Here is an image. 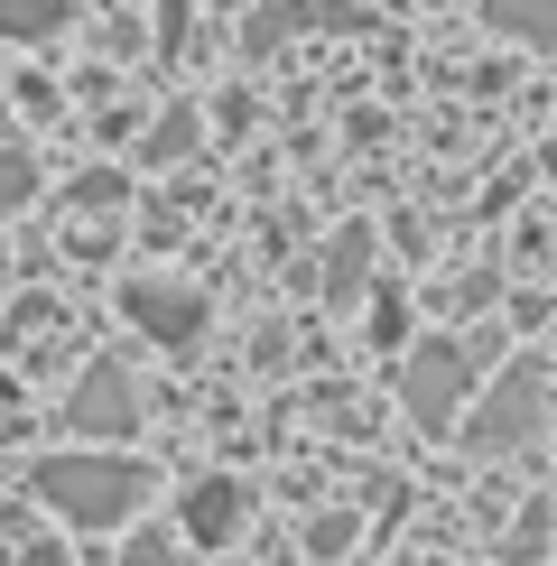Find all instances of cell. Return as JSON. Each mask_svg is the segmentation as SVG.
Returning a JSON list of instances; mask_svg holds the SVG:
<instances>
[{"label": "cell", "mask_w": 557, "mask_h": 566, "mask_svg": "<svg viewBox=\"0 0 557 566\" xmlns=\"http://www.w3.org/2000/svg\"><path fill=\"white\" fill-rule=\"evenodd\" d=\"M29 196H38V158L29 149H0V214H19Z\"/></svg>", "instance_id": "5bb4252c"}, {"label": "cell", "mask_w": 557, "mask_h": 566, "mask_svg": "<svg viewBox=\"0 0 557 566\" xmlns=\"http://www.w3.org/2000/svg\"><path fill=\"white\" fill-rule=\"evenodd\" d=\"M29 492L46 511H56L65 530H112V521H130L139 502H149V464H130V455H46L29 464Z\"/></svg>", "instance_id": "6da1fadb"}, {"label": "cell", "mask_w": 557, "mask_h": 566, "mask_svg": "<svg viewBox=\"0 0 557 566\" xmlns=\"http://www.w3.org/2000/svg\"><path fill=\"white\" fill-rule=\"evenodd\" d=\"M158 29H168V46H186V0H158Z\"/></svg>", "instance_id": "e0dca14e"}, {"label": "cell", "mask_w": 557, "mask_h": 566, "mask_svg": "<svg viewBox=\"0 0 557 566\" xmlns=\"http://www.w3.org/2000/svg\"><path fill=\"white\" fill-rule=\"evenodd\" d=\"M122 566H177V538H158V530H149V538H130Z\"/></svg>", "instance_id": "2e32d148"}, {"label": "cell", "mask_w": 557, "mask_h": 566, "mask_svg": "<svg viewBox=\"0 0 557 566\" xmlns=\"http://www.w3.org/2000/svg\"><path fill=\"white\" fill-rule=\"evenodd\" d=\"M297 29H316V0H270V10L242 29V46H251V56H278Z\"/></svg>", "instance_id": "9c48e42d"}, {"label": "cell", "mask_w": 557, "mask_h": 566, "mask_svg": "<svg viewBox=\"0 0 557 566\" xmlns=\"http://www.w3.org/2000/svg\"><path fill=\"white\" fill-rule=\"evenodd\" d=\"M362 289H371V223H344L335 242H325L316 297H325V306H362Z\"/></svg>", "instance_id": "52a82bcc"}, {"label": "cell", "mask_w": 557, "mask_h": 566, "mask_svg": "<svg viewBox=\"0 0 557 566\" xmlns=\"http://www.w3.org/2000/svg\"><path fill=\"white\" fill-rule=\"evenodd\" d=\"M270 566H297V557H270Z\"/></svg>", "instance_id": "d6986e66"}, {"label": "cell", "mask_w": 557, "mask_h": 566, "mask_svg": "<svg viewBox=\"0 0 557 566\" xmlns=\"http://www.w3.org/2000/svg\"><path fill=\"white\" fill-rule=\"evenodd\" d=\"M19 566H65V548H29V557H19Z\"/></svg>", "instance_id": "ac0fdd59"}, {"label": "cell", "mask_w": 557, "mask_h": 566, "mask_svg": "<svg viewBox=\"0 0 557 566\" xmlns=\"http://www.w3.org/2000/svg\"><path fill=\"white\" fill-rule=\"evenodd\" d=\"M196 139H204V122H196V112H158V130H149V168H177V158L196 149Z\"/></svg>", "instance_id": "7c38bea8"}, {"label": "cell", "mask_w": 557, "mask_h": 566, "mask_svg": "<svg viewBox=\"0 0 557 566\" xmlns=\"http://www.w3.org/2000/svg\"><path fill=\"white\" fill-rule=\"evenodd\" d=\"M362 297H371V335L390 344V335H400V325H409V306H400V289H362Z\"/></svg>", "instance_id": "9a60e30c"}, {"label": "cell", "mask_w": 557, "mask_h": 566, "mask_svg": "<svg viewBox=\"0 0 557 566\" xmlns=\"http://www.w3.org/2000/svg\"><path fill=\"white\" fill-rule=\"evenodd\" d=\"M483 19H493V38L557 56V0H483Z\"/></svg>", "instance_id": "ba28073f"}, {"label": "cell", "mask_w": 557, "mask_h": 566, "mask_svg": "<svg viewBox=\"0 0 557 566\" xmlns=\"http://www.w3.org/2000/svg\"><path fill=\"white\" fill-rule=\"evenodd\" d=\"M65 29V0H0V38L10 46H46Z\"/></svg>", "instance_id": "30bf717a"}, {"label": "cell", "mask_w": 557, "mask_h": 566, "mask_svg": "<svg viewBox=\"0 0 557 566\" xmlns=\"http://www.w3.org/2000/svg\"><path fill=\"white\" fill-rule=\"evenodd\" d=\"M493 353V335H464V344H418L409 371H400V409L418 418L428 437H446V418L464 409V390H474V363Z\"/></svg>", "instance_id": "3957f363"}, {"label": "cell", "mask_w": 557, "mask_h": 566, "mask_svg": "<svg viewBox=\"0 0 557 566\" xmlns=\"http://www.w3.org/2000/svg\"><path fill=\"white\" fill-rule=\"evenodd\" d=\"M344 548H354V511H325V521H307V566H335Z\"/></svg>", "instance_id": "4fadbf2b"}, {"label": "cell", "mask_w": 557, "mask_h": 566, "mask_svg": "<svg viewBox=\"0 0 557 566\" xmlns=\"http://www.w3.org/2000/svg\"><path fill=\"white\" fill-rule=\"evenodd\" d=\"M65 428L75 437H130L139 428V381L122 363H93L75 381V399H65Z\"/></svg>", "instance_id": "5b68a950"}, {"label": "cell", "mask_w": 557, "mask_h": 566, "mask_svg": "<svg viewBox=\"0 0 557 566\" xmlns=\"http://www.w3.org/2000/svg\"><path fill=\"white\" fill-rule=\"evenodd\" d=\"M122 316H130L149 344H168V353L204 335V297L177 289V279H130V289H122Z\"/></svg>", "instance_id": "277c9868"}, {"label": "cell", "mask_w": 557, "mask_h": 566, "mask_svg": "<svg viewBox=\"0 0 557 566\" xmlns=\"http://www.w3.org/2000/svg\"><path fill=\"white\" fill-rule=\"evenodd\" d=\"M548 371H502L493 390L474 399V418H464V446H474V455H521V446H539L548 437Z\"/></svg>", "instance_id": "7a4b0ae2"}, {"label": "cell", "mask_w": 557, "mask_h": 566, "mask_svg": "<svg viewBox=\"0 0 557 566\" xmlns=\"http://www.w3.org/2000/svg\"><path fill=\"white\" fill-rule=\"evenodd\" d=\"M65 196H75V214H122V196H130V177H122V168H84L75 186H65Z\"/></svg>", "instance_id": "8fae6325"}, {"label": "cell", "mask_w": 557, "mask_h": 566, "mask_svg": "<svg viewBox=\"0 0 557 566\" xmlns=\"http://www.w3.org/2000/svg\"><path fill=\"white\" fill-rule=\"evenodd\" d=\"M242 521H251V492L232 483V474H204L196 492H186V538H196V548H223V538H242Z\"/></svg>", "instance_id": "8992f818"}]
</instances>
